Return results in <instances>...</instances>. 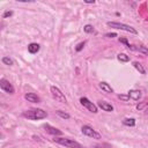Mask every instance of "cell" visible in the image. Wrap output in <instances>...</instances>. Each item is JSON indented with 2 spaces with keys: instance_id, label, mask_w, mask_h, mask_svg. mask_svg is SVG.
I'll return each mask as SVG.
<instances>
[{
  "instance_id": "cell-1",
  "label": "cell",
  "mask_w": 148,
  "mask_h": 148,
  "mask_svg": "<svg viewBox=\"0 0 148 148\" xmlns=\"http://www.w3.org/2000/svg\"><path fill=\"white\" fill-rule=\"evenodd\" d=\"M22 116L30 120H39V119L46 118L47 113H46V111H44L42 109H30V110L23 111Z\"/></svg>"
},
{
  "instance_id": "cell-2",
  "label": "cell",
  "mask_w": 148,
  "mask_h": 148,
  "mask_svg": "<svg viewBox=\"0 0 148 148\" xmlns=\"http://www.w3.org/2000/svg\"><path fill=\"white\" fill-rule=\"evenodd\" d=\"M53 140L57 143H59L61 146H65V147H68V148H82L81 143H79L77 141H75L73 139H68V138H54Z\"/></svg>"
},
{
  "instance_id": "cell-3",
  "label": "cell",
  "mask_w": 148,
  "mask_h": 148,
  "mask_svg": "<svg viewBox=\"0 0 148 148\" xmlns=\"http://www.w3.org/2000/svg\"><path fill=\"white\" fill-rule=\"evenodd\" d=\"M106 24H108V27H110V28L124 30V31H127V32H131V34H134V35L138 34L136 29H134L133 27H131V25H128V24H124V23H119V22H108Z\"/></svg>"
},
{
  "instance_id": "cell-4",
  "label": "cell",
  "mask_w": 148,
  "mask_h": 148,
  "mask_svg": "<svg viewBox=\"0 0 148 148\" xmlns=\"http://www.w3.org/2000/svg\"><path fill=\"white\" fill-rule=\"evenodd\" d=\"M50 91H51V95L53 97V99H56L57 102H60V103H66L67 99L64 95V92H61V90L56 87V86H51L50 87Z\"/></svg>"
},
{
  "instance_id": "cell-5",
  "label": "cell",
  "mask_w": 148,
  "mask_h": 148,
  "mask_svg": "<svg viewBox=\"0 0 148 148\" xmlns=\"http://www.w3.org/2000/svg\"><path fill=\"white\" fill-rule=\"evenodd\" d=\"M81 132H82L86 136H89V138H91V139H96V140L102 139L101 134H99L97 131H95L92 127H90L89 125H83L82 128H81Z\"/></svg>"
},
{
  "instance_id": "cell-6",
  "label": "cell",
  "mask_w": 148,
  "mask_h": 148,
  "mask_svg": "<svg viewBox=\"0 0 148 148\" xmlns=\"http://www.w3.org/2000/svg\"><path fill=\"white\" fill-rule=\"evenodd\" d=\"M80 103H81V105H83L84 108H87L90 112H92V113H97L98 112L97 105H95L92 102H90L87 97H81L80 98Z\"/></svg>"
},
{
  "instance_id": "cell-7",
  "label": "cell",
  "mask_w": 148,
  "mask_h": 148,
  "mask_svg": "<svg viewBox=\"0 0 148 148\" xmlns=\"http://www.w3.org/2000/svg\"><path fill=\"white\" fill-rule=\"evenodd\" d=\"M0 88H1V90H3L7 94H14V91H15L14 87L12 86V83L9 81H7L6 79H1L0 80Z\"/></svg>"
},
{
  "instance_id": "cell-8",
  "label": "cell",
  "mask_w": 148,
  "mask_h": 148,
  "mask_svg": "<svg viewBox=\"0 0 148 148\" xmlns=\"http://www.w3.org/2000/svg\"><path fill=\"white\" fill-rule=\"evenodd\" d=\"M97 106L101 108L103 111H106V112H111V111H113V106H112L110 103L105 102V101H99V102L97 103Z\"/></svg>"
},
{
  "instance_id": "cell-9",
  "label": "cell",
  "mask_w": 148,
  "mask_h": 148,
  "mask_svg": "<svg viewBox=\"0 0 148 148\" xmlns=\"http://www.w3.org/2000/svg\"><path fill=\"white\" fill-rule=\"evenodd\" d=\"M24 98H25L28 102H31V103H39V102H40V98H39L36 94H34V92H27V94L24 95Z\"/></svg>"
},
{
  "instance_id": "cell-10",
  "label": "cell",
  "mask_w": 148,
  "mask_h": 148,
  "mask_svg": "<svg viewBox=\"0 0 148 148\" xmlns=\"http://www.w3.org/2000/svg\"><path fill=\"white\" fill-rule=\"evenodd\" d=\"M127 95L130 96V98H132L134 101H139L141 98V95L142 94H141V90H139V89H132V90L128 91Z\"/></svg>"
},
{
  "instance_id": "cell-11",
  "label": "cell",
  "mask_w": 148,
  "mask_h": 148,
  "mask_svg": "<svg viewBox=\"0 0 148 148\" xmlns=\"http://www.w3.org/2000/svg\"><path fill=\"white\" fill-rule=\"evenodd\" d=\"M44 128H45L46 133L52 134V135H61V134H62V132H61L60 130H58V128H56V127H52V126H50V125H44Z\"/></svg>"
},
{
  "instance_id": "cell-12",
  "label": "cell",
  "mask_w": 148,
  "mask_h": 148,
  "mask_svg": "<svg viewBox=\"0 0 148 148\" xmlns=\"http://www.w3.org/2000/svg\"><path fill=\"white\" fill-rule=\"evenodd\" d=\"M128 49H130V50H132V51H139V52H141V53H143V54L148 56V47H146V46H143V45H139V46L130 45V46H128Z\"/></svg>"
},
{
  "instance_id": "cell-13",
  "label": "cell",
  "mask_w": 148,
  "mask_h": 148,
  "mask_svg": "<svg viewBox=\"0 0 148 148\" xmlns=\"http://www.w3.org/2000/svg\"><path fill=\"white\" fill-rule=\"evenodd\" d=\"M39 49H40V46H39V44H37V43H30V44L28 45V51H29V53H31V54L37 53V52L39 51Z\"/></svg>"
},
{
  "instance_id": "cell-14",
  "label": "cell",
  "mask_w": 148,
  "mask_h": 148,
  "mask_svg": "<svg viewBox=\"0 0 148 148\" xmlns=\"http://www.w3.org/2000/svg\"><path fill=\"white\" fill-rule=\"evenodd\" d=\"M99 88L103 90V91H105V92H113V89L111 88V86L109 84V83H106V82H99Z\"/></svg>"
},
{
  "instance_id": "cell-15",
  "label": "cell",
  "mask_w": 148,
  "mask_h": 148,
  "mask_svg": "<svg viewBox=\"0 0 148 148\" xmlns=\"http://www.w3.org/2000/svg\"><path fill=\"white\" fill-rule=\"evenodd\" d=\"M133 66L135 67V69L139 71V73H141V74H146V69H145V67H143L139 61H133Z\"/></svg>"
},
{
  "instance_id": "cell-16",
  "label": "cell",
  "mask_w": 148,
  "mask_h": 148,
  "mask_svg": "<svg viewBox=\"0 0 148 148\" xmlns=\"http://www.w3.org/2000/svg\"><path fill=\"white\" fill-rule=\"evenodd\" d=\"M117 59L119 61H121V62H127V61H130V56H127L125 53H118L117 54Z\"/></svg>"
},
{
  "instance_id": "cell-17",
  "label": "cell",
  "mask_w": 148,
  "mask_h": 148,
  "mask_svg": "<svg viewBox=\"0 0 148 148\" xmlns=\"http://www.w3.org/2000/svg\"><path fill=\"white\" fill-rule=\"evenodd\" d=\"M123 125H125V126H134L135 125V119L134 118H125V119H123Z\"/></svg>"
},
{
  "instance_id": "cell-18",
  "label": "cell",
  "mask_w": 148,
  "mask_h": 148,
  "mask_svg": "<svg viewBox=\"0 0 148 148\" xmlns=\"http://www.w3.org/2000/svg\"><path fill=\"white\" fill-rule=\"evenodd\" d=\"M57 114H58L60 118H62V119H69V118H71V116H69L67 112H64V111H61V110H58V111H57Z\"/></svg>"
},
{
  "instance_id": "cell-19",
  "label": "cell",
  "mask_w": 148,
  "mask_h": 148,
  "mask_svg": "<svg viewBox=\"0 0 148 148\" xmlns=\"http://www.w3.org/2000/svg\"><path fill=\"white\" fill-rule=\"evenodd\" d=\"M83 30H84V32H87V34H91V32H94V27H92L91 24H86V25L83 27Z\"/></svg>"
},
{
  "instance_id": "cell-20",
  "label": "cell",
  "mask_w": 148,
  "mask_h": 148,
  "mask_svg": "<svg viewBox=\"0 0 148 148\" xmlns=\"http://www.w3.org/2000/svg\"><path fill=\"white\" fill-rule=\"evenodd\" d=\"M1 61H2L5 65H8V66H12V65L14 64V61H13L10 58H8V57H3V58L1 59Z\"/></svg>"
},
{
  "instance_id": "cell-21",
  "label": "cell",
  "mask_w": 148,
  "mask_h": 148,
  "mask_svg": "<svg viewBox=\"0 0 148 148\" xmlns=\"http://www.w3.org/2000/svg\"><path fill=\"white\" fill-rule=\"evenodd\" d=\"M84 45H86V42H81V43H79V44L75 46V51H76V52H80V51L84 47Z\"/></svg>"
},
{
  "instance_id": "cell-22",
  "label": "cell",
  "mask_w": 148,
  "mask_h": 148,
  "mask_svg": "<svg viewBox=\"0 0 148 148\" xmlns=\"http://www.w3.org/2000/svg\"><path fill=\"white\" fill-rule=\"evenodd\" d=\"M118 98L121 99V101H124V102H127L130 99V96L128 95H118Z\"/></svg>"
},
{
  "instance_id": "cell-23",
  "label": "cell",
  "mask_w": 148,
  "mask_h": 148,
  "mask_svg": "<svg viewBox=\"0 0 148 148\" xmlns=\"http://www.w3.org/2000/svg\"><path fill=\"white\" fill-rule=\"evenodd\" d=\"M12 15H13V12H12V10H7V12H5V13H3L2 17H3V18H6V17H10Z\"/></svg>"
},
{
  "instance_id": "cell-24",
  "label": "cell",
  "mask_w": 148,
  "mask_h": 148,
  "mask_svg": "<svg viewBox=\"0 0 148 148\" xmlns=\"http://www.w3.org/2000/svg\"><path fill=\"white\" fill-rule=\"evenodd\" d=\"M119 42H120V43H124V44H125V45H126L127 47H128V46L131 45V44H130V43L127 42V39H126V38H119Z\"/></svg>"
},
{
  "instance_id": "cell-25",
  "label": "cell",
  "mask_w": 148,
  "mask_h": 148,
  "mask_svg": "<svg viewBox=\"0 0 148 148\" xmlns=\"http://www.w3.org/2000/svg\"><path fill=\"white\" fill-rule=\"evenodd\" d=\"M105 37L113 38V37H117V34H116V32H109V34H105Z\"/></svg>"
},
{
  "instance_id": "cell-26",
  "label": "cell",
  "mask_w": 148,
  "mask_h": 148,
  "mask_svg": "<svg viewBox=\"0 0 148 148\" xmlns=\"http://www.w3.org/2000/svg\"><path fill=\"white\" fill-rule=\"evenodd\" d=\"M86 3H95V0H92V1H86Z\"/></svg>"
},
{
  "instance_id": "cell-27",
  "label": "cell",
  "mask_w": 148,
  "mask_h": 148,
  "mask_svg": "<svg viewBox=\"0 0 148 148\" xmlns=\"http://www.w3.org/2000/svg\"><path fill=\"white\" fill-rule=\"evenodd\" d=\"M147 99H148V98H147Z\"/></svg>"
}]
</instances>
